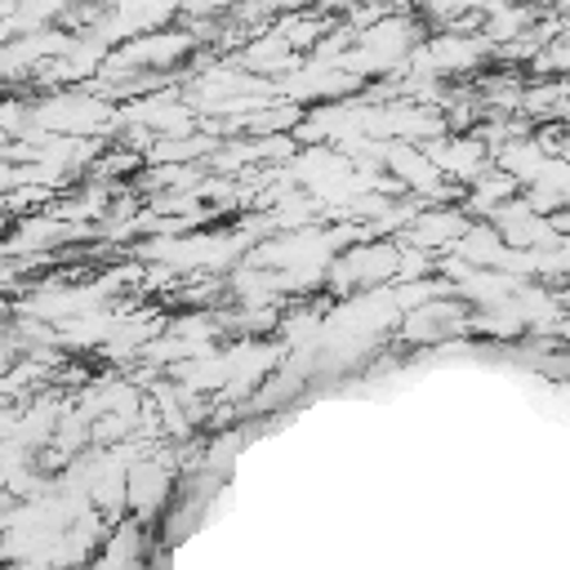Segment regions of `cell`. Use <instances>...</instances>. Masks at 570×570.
<instances>
[{
	"label": "cell",
	"instance_id": "6da1fadb",
	"mask_svg": "<svg viewBox=\"0 0 570 570\" xmlns=\"http://www.w3.org/2000/svg\"><path fill=\"white\" fill-rule=\"evenodd\" d=\"M454 232L463 236V218L459 214H432V218H419V227H414L419 240H445Z\"/></svg>",
	"mask_w": 570,
	"mask_h": 570
}]
</instances>
